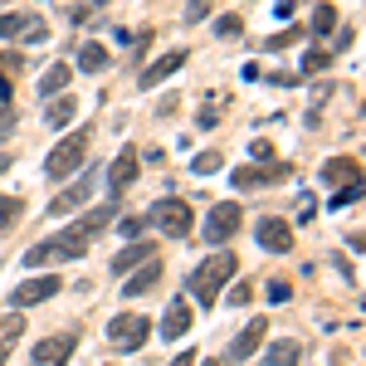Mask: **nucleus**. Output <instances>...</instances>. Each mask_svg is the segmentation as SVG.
<instances>
[{
	"label": "nucleus",
	"instance_id": "obj_27",
	"mask_svg": "<svg viewBox=\"0 0 366 366\" xmlns=\"http://www.w3.org/2000/svg\"><path fill=\"white\" fill-rule=\"evenodd\" d=\"M215 34H220V39H239V34H244V20H239V15H220V20H215Z\"/></svg>",
	"mask_w": 366,
	"mask_h": 366
},
{
	"label": "nucleus",
	"instance_id": "obj_45",
	"mask_svg": "<svg viewBox=\"0 0 366 366\" xmlns=\"http://www.w3.org/2000/svg\"><path fill=\"white\" fill-rule=\"evenodd\" d=\"M205 366H225V362H205Z\"/></svg>",
	"mask_w": 366,
	"mask_h": 366
},
{
	"label": "nucleus",
	"instance_id": "obj_8",
	"mask_svg": "<svg viewBox=\"0 0 366 366\" xmlns=\"http://www.w3.org/2000/svg\"><path fill=\"white\" fill-rule=\"evenodd\" d=\"M69 352H74V332L44 337V342H34V366H69Z\"/></svg>",
	"mask_w": 366,
	"mask_h": 366
},
{
	"label": "nucleus",
	"instance_id": "obj_19",
	"mask_svg": "<svg viewBox=\"0 0 366 366\" xmlns=\"http://www.w3.org/2000/svg\"><path fill=\"white\" fill-rule=\"evenodd\" d=\"M74 113H79V103H74L69 93H54V103H49L44 122H49V127H69V122H74Z\"/></svg>",
	"mask_w": 366,
	"mask_h": 366
},
{
	"label": "nucleus",
	"instance_id": "obj_20",
	"mask_svg": "<svg viewBox=\"0 0 366 366\" xmlns=\"http://www.w3.org/2000/svg\"><path fill=\"white\" fill-rule=\"evenodd\" d=\"M152 259V244H127L122 254H113V274H127V269H137Z\"/></svg>",
	"mask_w": 366,
	"mask_h": 366
},
{
	"label": "nucleus",
	"instance_id": "obj_41",
	"mask_svg": "<svg viewBox=\"0 0 366 366\" xmlns=\"http://www.w3.org/2000/svg\"><path fill=\"white\" fill-rule=\"evenodd\" d=\"M171 366H196V357H191V352H181V357H176Z\"/></svg>",
	"mask_w": 366,
	"mask_h": 366
},
{
	"label": "nucleus",
	"instance_id": "obj_13",
	"mask_svg": "<svg viewBox=\"0 0 366 366\" xmlns=\"http://www.w3.org/2000/svg\"><path fill=\"white\" fill-rule=\"evenodd\" d=\"M181 64H186V49H171V54H162L157 64H147V69H142V88H157L162 79H171Z\"/></svg>",
	"mask_w": 366,
	"mask_h": 366
},
{
	"label": "nucleus",
	"instance_id": "obj_43",
	"mask_svg": "<svg viewBox=\"0 0 366 366\" xmlns=\"http://www.w3.org/2000/svg\"><path fill=\"white\" fill-rule=\"evenodd\" d=\"M5 98H10V79H0V103H5Z\"/></svg>",
	"mask_w": 366,
	"mask_h": 366
},
{
	"label": "nucleus",
	"instance_id": "obj_32",
	"mask_svg": "<svg viewBox=\"0 0 366 366\" xmlns=\"http://www.w3.org/2000/svg\"><path fill=\"white\" fill-rule=\"evenodd\" d=\"M220 167H225V162H220V152H200V157H196V171H200V176H215Z\"/></svg>",
	"mask_w": 366,
	"mask_h": 366
},
{
	"label": "nucleus",
	"instance_id": "obj_36",
	"mask_svg": "<svg viewBox=\"0 0 366 366\" xmlns=\"http://www.w3.org/2000/svg\"><path fill=\"white\" fill-rule=\"evenodd\" d=\"M205 15H210V0H191V5H186V25H200Z\"/></svg>",
	"mask_w": 366,
	"mask_h": 366
},
{
	"label": "nucleus",
	"instance_id": "obj_2",
	"mask_svg": "<svg viewBox=\"0 0 366 366\" xmlns=\"http://www.w3.org/2000/svg\"><path fill=\"white\" fill-rule=\"evenodd\" d=\"M84 254H88V234H79V229H59V234H49V239L29 244L25 264L29 269H49V264H69V259H84Z\"/></svg>",
	"mask_w": 366,
	"mask_h": 366
},
{
	"label": "nucleus",
	"instance_id": "obj_18",
	"mask_svg": "<svg viewBox=\"0 0 366 366\" xmlns=\"http://www.w3.org/2000/svg\"><path fill=\"white\" fill-rule=\"evenodd\" d=\"M298 362H303V347L298 342H274L264 352V366H298Z\"/></svg>",
	"mask_w": 366,
	"mask_h": 366
},
{
	"label": "nucleus",
	"instance_id": "obj_39",
	"mask_svg": "<svg viewBox=\"0 0 366 366\" xmlns=\"http://www.w3.org/2000/svg\"><path fill=\"white\" fill-rule=\"evenodd\" d=\"M142 225H147V220H122V234H127V239H137Z\"/></svg>",
	"mask_w": 366,
	"mask_h": 366
},
{
	"label": "nucleus",
	"instance_id": "obj_33",
	"mask_svg": "<svg viewBox=\"0 0 366 366\" xmlns=\"http://www.w3.org/2000/svg\"><path fill=\"white\" fill-rule=\"evenodd\" d=\"M332 64V54H322V49H308L303 54V74H317V69H327Z\"/></svg>",
	"mask_w": 366,
	"mask_h": 366
},
{
	"label": "nucleus",
	"instance_id": "obj_15",
	"mask_svg": "<svg viewBox=\"0 0 366 366\" xmlns=\"http://www.w3.org/2000/svg\"><path fill=\"white\" fill-rule=\"evenodd\" d=\"M157 279H162V264H157V254H152L147 264H137V274L122 283V293H127V298H142L147 288H157Z\"/></svg>",
	"mask_w": 366,
	"mask_h": 366
},
{
	"label": "nucleus",
	"instance_id": "obj_12",
	"mask_svg": "<svg viewBox=\"0 0 366 366\" xmlns=\"http://www.w3.org/2000/svg\"><path fill=\"white\" fill-rule=\"evenodd\" d=\"M259 244H264L269 254H288V249H293V225L264 215V220H259Z\"/></svg>",
	"mask_w": 366,
	"mask_h": 366
},
{
	"label": "nucleus",
	"instance_id": "obj_28",
	"mask_svg": "<svg viewBox=\"0 0 366 366\" xmlns=\"http://www.w3.org/2000/svg\"><path fill=\"white\" fill-rule=\"evenodd\" d=\"M322 176H327V181H352V176H357V162H352V157H347V162H327V171H322Z\"/></svg>",
	"mask_w": 366,
	"mask_h": 366
},
{
	"label": "nucleus",
	"instance_id": "obj_21",
	"mask_svg": "<svg viewBox=\"0 0 366 366\" xmlns=\"http://www.w3.org/2000/svg\"><path fill=\"white\" fill-rule=\"evenodd\" d=\"M69 79H74V69H69V64H54V69L39 79V93H44V98H54V93H64V88H69Z\"/></svg>",
	"mask_w": 366,
	"mask_h": 366
},
{
	"label": "nucleus",
	"instance_id": "obj_37",
	"mask_svg": "<svg viewBox=\"0 0 366 366\" xmlns=\"http://www.w3.org/2000/svg\"><path fill=\"white\" fill-rule=\"evenodd\" d=\"M288 293H293V288H288V283H269V303H288Z\"/></svg>",
	"mask_w": 366,
	"mask_h": 366
},
{
	"label": "nucleus",
	"instance_id": "obj_42",
	"mask_svg": "<svg viewBox=\"0 0 366 366\" xmlns=\"http://www.w3.org/2000/svg\"><path fill=\"white\" fill-rule=\"evenodd\" d=\"M293 5H298V0H279V15H293Z\"/></svg>",
	"mask_w": 366,
	"mask_h": 366
},
{
	"label": "nucleus",
	"instance_id": "obj_40",
	"mask_svg": "<svg viewBox=\"0 0 366 366\" xmlns=\"http://www.w3.org/2000/svg\"><path fill=\"white\" fill-rule=\"evenodd\" d=\"M10 127H15V122H10V108H5V113H0V137H5Z\"/></svg>",
	"mask_w": 366,
	"mask_h": 366
},
{
	"label": "nucleus",
	"instance_id": "obj_11",
	"mask_svg": "<svg viewBox=\"0 0 366 366\" xmlns=\"http://www.w3.org/2000/svg\"><path fill=\"white\" fill-rule=\"evenodd\" d=\"M288 176V167H239V171H229V181H234V191H254V186H269V181H283Z\"/></svg>",
	"mask_w": 366,
	"mask_h": 366
},
{
	"label": "nucleus",
	"instance_id": "obj_1",
	"mask_svg": "<svg viewBox=\"0 0 366 366\" xmlns=\"http://www.w3.org/2000/svg\"><path fill=\"white\" fill-rule=\"evenodd\" d=\"M234 269H239V264H234V254H229V249L210 254V259L200 264L196 274L186 279V288H191V298H196L200 308H210V303L220 298V288H225V283H229V274H234Z\"/></svg>",
	"mask_w": 366,
	"mask_h": 366
},
{
	"label": "nucleus",
	"instance_id": "obj_30",
	"mask_svg": "<svg viewBox=\"0 0 366 366\" xmlns=\"http://www.w3.org/2000/svg\"><path fill=\"white\" fill-rule=\"evenodd\" d=\"M215 122H220V98H205V108H200L196 127H205V132H210V127H215Z\"/></svg>",
	"mask_w": 366,
	"mask_h": 366
},
{
	"label": "nucleus",
	"instance_id": "obj_25",
	"mask_svg": "<svg viewBox=\"0 0 366 366\" xmlns=\"http://www.w3.org/2000/svg\"><path fill=\"white\" fill-rule=\"evenodd\" d=\"M332 29H337V10H332V5H317V10H312V34L322 39V34H332Z\"/></svg>",
	"mask_w": 366,
	"mask_h": 366
},
{
	"label": "nucleus",
	"instance_id": "obj_10",
	"mask_svg": "<svg viewBox=\"0 0 366 366\" xmlns=\"http://www.w3.org/2000/svg\"><path fill=\"white\" fill-rule=\"evenodd\" d=\"M54 293H59V279H54V274H44V279L20 283V288L10 293V303H15V308H34V303H44V298H54Z\"/></svg>",
	"mask_w": 366,
	"mask_h": 366
},
{
	"label": "nucleus",
	"instance_id": "obj_38",
	"mask_svg": "<svg viewBox=\"0 0 366 366\" xmlns=\"http://www.w3.org/2000/svg\"><path fill=\"white\" fill-rule=\"evenodd\" d=\"M229 303L244 308V303H249V283H234V288H229Z\"/></svg>",
	"mask_w": 366,
	"mask_h": 366
},
{
	"label": "nucleus",
	"instance_id": "obj_26",
	"mask_svg": "<svg viewBox=\"0 0 366 366\" xmlns=\"http://www.w3.org/2000/svg\"><path fill=\"white\" fill-rule=\"evenodd\" d=\"M20 210H25V200L20 196H0V229H10L20 220Z\"/></svg>",
	"mask_w": 366,
	"mask_h": 366
},
{
	"label": "nucleus",
	"instance_id": "obj_5",
	"mask_svg": "<svg viewBox=\"0 0 366 366\" xmlns=\"http://www.w3.org/2000/svg\"><path fill=\"white\" fill-rule=\"evenodd\" d=\"M88 132H74V137H64L54 147V152H49V162H44V171H49V176H54V181H64V176H74V171L84 167L88 157Z\"/></svg>",
	"mask_w": 366,
	"mask_h": 366
},
{
	"label": "nucleus",
	"instance_id": "obj_3",
	"mask_svg": "<svg viewBox=\"0 0 366 366\" xmlns=\"http://www.w3.org/2000/svg\"><path fill=\"white\" fill-rule=\"evenodd\" d=\"M147 225H157L162 234H171V239H186V234H191V200H181V196H162L157 205H152Z\"/></svg>",
	"mask_w": 366,
	"mask_h": 366
},
{
	"label": "nucleus",
	"instance_id": "obj_44",
	"mask_svg": "<svg viewBox=\"0 0 366 366\" xmlns=\"http://www.w3.org/2000/svg\"><path fill=\"white\" fill-rule=\"evenodd\" d=\"M5 167H10V157H0V171H5Z\"/></svg>",
	"mask_w": 366,
	"mask_h": 366
},
{
	"label": "nucleus",
	"instance_id": "obj_24",
	"mask_svg": "<svg viewBox=\"0 0 366 366\" xmlns=\"http://www.w3.org/2000/svg\"><path fill=\"white\" fill-rule=\"evenodd\" d=\"M103 225H113V205H103V210H93V215H84V220H79V234H98V229Z\"/></svg>",
	"mask_w": 366,
	"mask_h": 366
},
{
	"label": "nucleus",
	"instance_id": "obj_35",
	"mask_svg": "<svg viewBox=\"0 0 366 366\" xmlns=\"http://www.w3.org/2000/svg\"><path fill=\"white\" fill-rule=\"evenodd\" d=\"M20 69H25V59H20V54H0V79H15Z\"/></svg>",
	"mask_w": 366,
	"mask_h": 366
},
{
	"label": "nucleus",
	"instance_id": "obj_23",
	"mask_svg": "<svg viewBox=\"0 0 366 366\" xmlns=\"http://www.w3.org/2000/svg\"><path fill=\"white\" fill-rule=\"evenodd\" d=\"M357 200H362V176H352V181H347L327 205H332V210H347V205H357Z\"/></svg>",
	"mask_w": 366,
	"mask_h": 366
},
{
	"label": "nucleus",
	"instance_id": "obj_31",
	"mask_svg": "<svg viewBox=\"0 0 366 366\" xmlns=\"http://www.w3.org/2000/svg\"><path fill=\"white\" fill-rule=\"evenodd\" d=\"M293 39H308V29H279V34H269V49H288Z\"/></svg>",
	"mask_w": 366,
	"mask_h": 366
},
{
	"label": "nucleus",
	"instance_id": "obj_17",
	"mask_svg": "<svg viewBox=\"0 0 366 366\" xmlns=\"http://www.w3.org/2000/svg\"><path fill=\"white\" fill-rule=\"evenodd\" d=\"M84 200H88V176H79L64 196H54V205H49V210H54V215H69V210H79Z\"/></svg>",
	"mask_w": 366,
	"mask_h": 366
},
{
	"label": "nucleus",
	"instance_id": "obj_9",
	"mask_svg": "<svg viewBox=\"0 0 366 366\" xmlns=\"http://www.w3.org/2000/svg\"><path fill=\"white\" fill-rule=\"evenodd\" d=\"M264 337H269V322H264V317H254V322H244V327H239V337L229 342V357H234V362H244V357H254V352L264 347Z\"/></svg>",
	"mask_w": 366,
	"mask_h": 366
},
{
	"label": "nucleus",
	"instance_id": "obj_14",
	"mask_svg": "<svg viewBox=\"0 0 366 366\" xmlns=\"http://www.w3.org/2000/svg\"><path fill=\"white\" fill-rule=\"evenodd\" d=\"M186 327H191V303H186V298H176V303L167 308V317H162V337L181 342V337H186Z\"/></svg>",
	"mask_w": 366,
	"mask_h": 366
},
{
	"label": "nucleus",
	"instance_id": "obj_22",
	"mask_svg": "<svg viewBox=\"0 0 366 366\" xmlns=\"http://www.w3.org/2000/svg\"><path fill=\"white\" fill-rule=\"evenodd\" d=\"M79 69H84V74L108 69V49H103V44H84V49H79Z\"/></svg>",
	"mask_w": 366,
	"mask_h": 366
},
{
	"label": "nucleus",
	"instance_id": "obj_6",
	"mask_svg": "<svg viewBox=\"0 0 366 366\" xmlns=\"http://www.w3.org/2000/svg\"><path fill=\"white\" fill-rule=\"evenodd\" d=\"M239 220H244V215H239V205H234V200L210 205V215H205V239H210V244H225L229 234L239 229Z\"/></svg>",
	"mask_w": 366,
	"mask_h": 366
},
{
	"label": "nucleus",
	"instance_id": "obj_34",
	"mask_svg": "<svg viewBox=\"0 0 366 366\" xmlns=\"http://www.w3.org/2000/svg\"><path fill=\"white\" fill-rule=\"evenodd\" d=\"M29 15H0V39H10V34H20L25 29Z\"/></svg>",
	"mask_w": 366,
	"mask_h": 366
},
{
	"label": "nucleus",
	"instance_id": "obj_29",
	"mask_svg": "<svg viewBox=\"0 0 366 366\" xmlns=\"http://www.w3.org/2000/svg\"><path fill=\"white\" fill-rule=\"evenodd\" d=\"M20 34H25V44H44V39H49V25L29 15V20H25V29H20Z\"/></svg>",
	"mask_w": 366,
	"mask_h": 366
},
{
	"label": "nucleus",
	"instance_id": "obj_4",
	"mask_svg": "<svg viewBox=\"0 0 366 366\" xmlns=\"http://www.w3.org/2000/svg\"><path fill=\"white\" fill-rule=\"evenodd\" d=\"M147 337H152V317L147 312H117L108 322V347L113 352H137Z\"/></svg>",
	"mask_w": 366,
	"mask_h": 366
},
{
	"label": "nucleus",
	"instance_id": "obj_16",
	"mask_svg": "<svg viewBox=\"0 0 366 366\" xmlns=\"http://www.w3.org/2000/svg\"><path fill=\"white\" fill-rule=\"evenodd\" d=\"M20 337H25V317H20V312H5V317H0V366L10 362V352H15Z\"/></svg>",
	"mask_w": 366,
	"mask_h": 366
},
{
	"label": "nucleus",
	"instance_id": "obj_7",
	"mask_svg": "<svg viewBox=\"0 0 366 366\" xmlns=\"http://www.w3.org/2000/svg\"><path fill=\"white\" fill-rule=\"evenodd\" d=\"M137 171H142V157L132 152V147H122V152H117V162L108 167V191H113V200L137 181Z\"/></svg>",
	"mask_w": 366,
	"mask_h": 366
},
{
	"label": "nucleus",
	"instance_id": "obj_46",
	"mask_svg": "<svg viewBox=\"0 0 366 366\" xmlns=\"http://www.w3.org/2000/svg\"><path fill=\"white\" fill-rule=\"evenodd\" d=\"M93 5H108V0H93Z\"/></svg>",
	"mask_w": 366,
	"mask_h": 366
}]
</instances>
